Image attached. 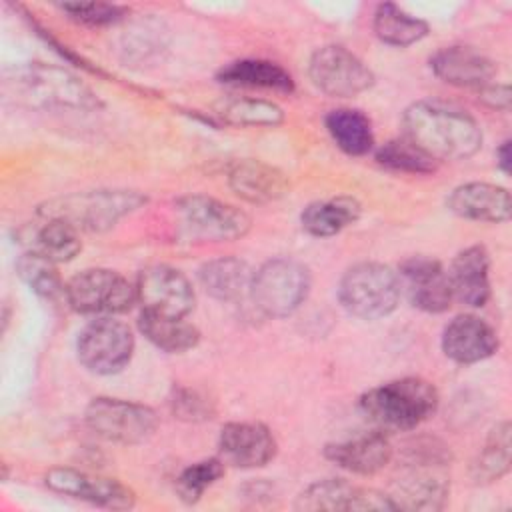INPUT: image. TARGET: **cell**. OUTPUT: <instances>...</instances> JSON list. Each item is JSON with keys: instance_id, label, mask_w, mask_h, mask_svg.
Returning <instances> with one entry per match:
<instances>
[{"instance_id": "1f68e13d", "label": "cell", "mask_w": 512, "mask_h": 512, "mask_svg": "<svg viewBox=\"0 0 512 512\" xmlns=\"http://www.w3.org/2000/svg\"><path fill=\"white\" fill-rule=\"evenodd\" d=\"M16 272L22 282L38 296L48 300H56L60 296L66 298V284L60 280L56 264L52 260L26 250L16 260Z\"/></svg>"}, {"instance_id": "277c9868", "label": "cell", "mask_w": 512, "mask_h": 512, "mask_svg": "<svg viewBox=\"0 0 512 512\" xmlns=\"http://www.w3.org/2000/svg\"><path fill=\"white\" fill-rule=\"evenodd\" d=\"M142 204L146 196L138 190H92L48 200L38 208V216L64 220L78 232H102Z\"/></svg>"}, {"instance_id": "8d00e7d4", "label": "cell", "mask_w": 512, "mask_h": 512, "mask_svg": "<svg viewBox=\"0 0 512 512\" xmlns=\"http://www.w3.org/2000/svg\"><path fill=\"white\" fill-rule=\"evenodd\" d=\"M170 406L178 418H184L190 422L206 420V418H212V414H214L212 402L204 394H200L198 390H192V388H174Z\"/></svg>"}, {"instance_id": "ac0fdd59", "label": "cell", "mask_w": 512, "mask_h": 512, "mask_svg": "<svg viewBox=\"0 0 512 512\" xmlns=\"http://www.w3.org/2000/svg\"><path fill=\"white\" fill-rule=\"evenodd\" d=\"M324 456L352 474L370 476L390 464L392 444L386 432L374 428L370 432H360L326 444Z\"/></svg>"}, {"instance_id": "603a6c76", "label": "cell", "mask_w": 512, "mask_h": 512, "mask_svg": "<svg viewBox=\"0 0 512 512\" xmlns=\"http://www.w3.org/2000/svg\"><path fill=\"white\" fill-rule=\"evenodd\" d=\"M230 188L252 204H266L282 198L290 184L284 172L260 160H240L228 172Z\"/></svg>"}, {"instance_id": "7402d4cb", "label": "cell", "mask_w": 512, "mask_h": 512, "mask_svg": "<svg viewBox=\"0 0 512 512\" xmlns=\"http://www.w3.org/2000/svg\"><path fill=\"white\" fill-rule=\"evenodd\" d=\"M490 258L482 246H468L456 254L448 270L452 298L480 308L490 298Z\"/></svg>"}, {"instance_id": "83f0119b", "label": "cell", "mask_w": 512, "mask_h": 512, "mask_svg": "<svg viewBox=\"0 0 512 512\" xmlns=\"http://www.w3.org/2000/svg\"><path fill=\"white\" fill-rule=\"evenodd\" d=\"M362 206L358 200L348 196H338L330 200H318L304 208L300 220L302 228L318 238L334 236L342 232L346 226L354 224L360 216Z\"/></svg>"}, {"instance_id": "4dcf8cb0", "label": "cell", "mask_w": 512, "mask_h": 512, "mask_svg": "<svg viewBox=\"0 0 512 512\" xmlns=\"http://www.w3.org/2000/svg\"><path fill=\"white\" fill-rule=\"evenodd\" d=\"M510 460V422L504 420L490 430L486 444L472 468L474 480L486 484L502 478L510 470Z\"/></svg>"}, {"instance_id": "f546056e", "label": "cell", "mask_w": 512, "mask_h": 512, "mask_svg": "<svg viewBox=\"0 0 512 512\" xmlns=\"http://www.w3.org/2000/svg\"><path fill=\"white\" fill-rule=\"evenodd\" d=\"M374 32L376 36L390 46H410L420 42L428 34V24L396 4H380L374 14Z\"/></svg>"}, {"instance_id": "8992f818", "label": "cell", "mask_w": 512, "mask_h": 512, "mask_svg": "<svg viewBox=\"0 0 512 512\" xmlns=\"http://www.w3.org/2000/svg\"><path fill=\"white\" fill-rule=\"evenodd\" d=\"M446 452L434 446H418L388 494L396 510H440L448 498Z\"/></svg>"}, {"instance_id": "5b68a950", "label": "cell", "mask_w": 512, "mask_h": 512, "mask_svg": "<svg viewBox=\"0 0 512 512\" xmlns=\"http://www.w3.org/2000/svg\"><path fill=\"white\" fill-rule=\"evenodd\" d=\"M402 294L398 272L380 262H360L348 268L338 286L342 308L362 320L392 314Z\"/></svg>"}, {"instance_id": "52a82bcc", "label": "cell", "mask_w": 512, "mask_h": 512, "mask_svg": "<svg viewBox=\"0 0 512 512\" xmlns=\"http://www.w3.org/2000/svg\"><path fill=\"white\" fill-rule=\"evenodd\" d=\"M310 292V272L294 258L264 262L252 276L250 298L254 306L272 318L292 314Z\"/></svg>"}, {"instance_id": "cb8c5ba5", "label": "cell", "mask_w": 512, "mask_h": 512, "mask_svg": "<svg viewBox=\"0 0 512 512\" xmlns=\"http://www.w3.org/2000/svg\"><path fill=\"white\" fill-rule=\"evenodd\" d=\"M20 240L28 252H36L54 264L70 262L80 250V234L74 226L58 218H42L40 224L20 230Z\"/></svg>"}, {"instance_id": "44dd1931", "label": "cell", "mask_w": 512, "mask_h": 512, "mask_svg": "<svg viewBox=\"0 0 512 512\" xmlns=\"http://www.w3.org/2000/svg\"><path fill=\"white\" fill-rule=\"evenodd\" d=\"M430 66L440 80L478 90L496 74V64L470 46H446L430 58Z\"/></svg>"}, {"instance_id": "ffe728a7", "label": "cell", "mask_w": 512, "mask_h": 512, "mask_svg": "<svg viewBox=\"0 0 512 512\" xmlns=\"http://www.w3.org/2000/svg\"><path fill=\"white\" fill-rule=\"evenodd\" d=\"M446 206L460 218L492 224L506 222L512 212L510 192L488 182H468L456 186L450 192Z\"/></svg>"}, {"instance_id": "9a60e30c", "label": "cell", "mask_w": 512, "mask_h": 512, "mask_svg": "<svg viewBox=\"0 0 512 512\" xmlns=\"http://www.w3.org/2000/svg\"><path fill=\"white\" fill-rule=\"evenodd\" d=\"M136 298L142 310L164 316H186L194 308V290L188 278L166 264L148 266L136 280Z\"/></svg>"}, {"instance_id": "e575fe53", "label": "cell", "mask_w": 512, "mask_h": 512, "mask_svg": "<svg viewBox=\"0 0 512 512\" xmlns=\"http://www.w3.org/2000/svg\"><path fill=\"white\" fill-rule=\"evenodd\" d=\"M224 474L222 458H206L196 464H190L176 478V492L188 504H194L202 498L206 488H210Z\"/></svg>"}, {"instance_id": "f35d334b", "label": "cell", "mask_w": 512, "mask_h": 512, "mask_svg": "<svg viewBox=\"0 0 512 512\" xmlns=\"http://www.w3.org/2000/svg\"><path fill=\"white\" fill-rule=\"evenodd\" d=\"M496 162H498V166H500V170L502 172H510V168H512V154H510V140H504L502 144H500V148L496 150Z\"/></svg>"}, {"instance_id": "7c38bea8", "label": "cell", "mask_w": 512, "mask_h": 512, "mask_svg": "<svg viewBox=\"0 0 512 512\" xmlns=\"http://www.w3.org/2000/svg\"><path fill=\"white\" fill-rule=\"evenodd\" d=\"M310 80L318 90L334 98H352L374 84L372 70L344 46L318 48L308 64Z\"/></svg>"}, {"instance_id": "7a4b0ae2", "label": "cell", "mask_w": 512, "mask_h": 512, "mask_svg": "<svg viewBox=\"0 0 512 512\" xmlns=\"http://www.w3.org/2000/svg\"><path fill=\"white\" fill-rule=\"evenodd\" d=\"M2 90L16 106L36 110H96L98 96L72 72L60 66L28 62L4 72Z\"/></svg>"}, {"instance_id": "4fadbf2b", "label": "cell", "mask_w": 512, "mask_h": 512, "mask_svg": "<svg viewBox=\"0 0 512 512\" xmlns=\"http://www.w3.org/2000/svg\"><path fill=\"white\" fill-rule=\"evenodd\" d=\"M44 484L52 492L84 500L102 508L128 510L136 504V496L126 484L108 476H98L76 468H52L46 472Z\"/></svg>"}, {"instance_id": "484cf974", "label": "cell", "mask_w": 512, "mask_h": 512, "mask_svg": "<svg viewBox=\"0 0 512 512\" xmlns=\"http://www.w3.org/2000/svg\"><path fill=\"white\" fill-rule=\"evenodd\" d=\"M200 282L204 290L224 302H234L244 298L246 294L250 296V286H252V276L254 272L248 268L246 262L226 256V258H216L206 262L200 268Z\"/></svg>"}, {"instance_id": "6da1fadb", "label": "cell", "mask_w": 512, "mask_h": 512, "mask_svg": "<svg viewBox=\"0 0 512 512\" xmlns=\"http://www.w3.org/2000/svg\"><path fill=\"white\" fill-rule=\"evenodd\" d=\"M402 132L434 162L466 160L482 146L478 122L464 110L438 100L410 104L402 114Z\"/></svg>"}, {"instance_id": "3957f363", "label": "cell", "mask_w": 512, "mask_h": 512, "mask_svg": "<svg viewBox=\"0 0 512 512\" xmlns=\"http://www.w3.org/2000/svg\"><path fill=\"white\" fill-rule=\"evenodd\" d=\"M438 390L424 378L406 376L384 382L360 398V410L380 432L412 430L438 410Z\"/></svg>"}, {"instance_id": "2e32d148", "label": "cell", "mask_w": 512, "mask_h": 512, "mask_svg": "<svg viewBox=\"0 0 512 512\" xmlns=\"http://www.w3.org/2000/svg\"><path fill=\"white\" fill-rule=\"evenodd\" d=\"M400 286L412 306L424 312H444L452 302L448 272L428 256H412L400 266Z\"/></svg>"}, {"instance_id": "d590c367", "label": "cell", "mask_w": 512, "mask_h": 512, "mask_svg": "<svg viewBox=\"0 0 512 512\" xmlns=\"http://www.w3.org/2000/svg\"><path fill=\"white\" fill-rule=\"evenodd\" d=\"M72 20L88 24V26H106L118 22L126 8L118 4H106V2H66L60 6Z\"/></svg>"}, {"instance_id": "f1b7e54d", "label": "cell", "mask_w": 512, "mask_h": 512, "mask_svg": "<svg viewBox=\"0 0 512 512\" xmlns=\"http://www.w3.org/2000/svg\"><path fill=\"white\" fill-rule=\"evenodd\" d=\"M326 130L336 142V146L350 154L362 156L368 154L374 146V132L372 124L366 114L352 108H336L330 110L324 118Z\"/></svg>"}, {"instance_id": "d6a6232c", "label": "cell", "mask_w": 512, "mask_h": 512, "mask_svg": "<svg viewBox=\"0 0 512 512\" xmlns=\"http://www.w3.org/2000/svg\"><path fill=\"white\" fill-rule=\"evenodd\" d=\"M218 116L234 126H276L284 120L278 104L260 98H232L218 106Z\"/></svg>"}, {"instance_id": "ba28073f", "label": "cell", "mask_w": 512, "mask_h": 512, "mask_svg": "<svg viewBox=\"0 0 512 512\" xmlns=\"http://www.w3.org/2000/svg\"><path fill=\"white\" fill-rule=\"evenodd\" d=\"M136 300V284L108 268L82 270L66 284L68 306L82 314H122Z\"/></svg>"}, {"instance_id": "9c48e42d", "label": "cell", "mask_w": 512, "mask_h": 512, "mask_svg": "<svg viewBox=\"0 0 512 512\" xmlns=\"http://www.w3.org/2000/svg\"><path fill=\"white\" fill-rule=\"evenodd\" d=\"M132 352V330L112 316H100L92 320L78 334V360L92 374L108 376L120 372L130 362Z\"/></svg>"}, {"instance_id": "d6986e66", "label": "cell", "mask_w": 512, "mask_h": 512, "mask_svg": "<svg viewBox=\"0 0 512 512\" xmlns=\"http://www.w3.org/2000/svg\"><path fill=\"white\" fill-rule=\"evenodd\" d=\"M444 354L458 364H474L498 350L496 330L474 314H460L442 332Z\"/></svg>"}, {"instance_id": "74e56055", "label": "cell", "mask_w": 512, "mask_h": 512, "mask_svg": "<svg viewBox=\"0 0 512 512\" xmlns=\"http://www.w3.org/2000/svg\"><path fill=\"white\" fill-rule=\"evenodd\" d=\"M480 100L496 110H510V88L508 84H486L480 88Z\"/></svg>"}, {"instance_id": "e0dca14e", "label": "cell", "mask_w": 512, "mask_h": 512, "mask_svg": "<svg viewBox=\"0 0 512 512\" xmlns=\"http://www.w3.org/2000/svg\"><path fill=\"white\" fill-rule=\"evenodd\" d=\"M222 460L236 468H260L276 456V438L258 422H230L218 436Z\"/></svg>"}, {"instance_id": "30bf717a", "label": "cell", "mask_w": 512, "mask_h": 512, "mask_svg": "<svg viewBox=\"0 0 512 512\" xmlns=\"http://www.w3.org/2000/svg\"><path fill=\"white\" fill-rule=\"evenodd\" d=\"M84 418L94 434L116 444H140L158 428V414L150 406L106 396L94 398Z\"/></svg>"}, {"instance_id": "8fae6325", "label": "cell", "mask_w": 512, "mask_h": 512, "mask_svg": "<svg viewBox=\"0 0 512 512\" xmlns=\"http://www.w3.org/2000/svg\"><path fill=\"white\" fill-rule=\"evenodd\" d=\"M176 210L186 234L198 240L228 242L250 230V216L244 210L210 196H184L176 202Z\"/></svg>"}, {"instance_id": "d4e9b609", "label": "cell", "mask_w": 512, "mask_h": 512, "mask_svg": "<svg viewBox=\"0 0 512 512\" xmlns=\"http://www.w3.org/2000/svg\"><path fill=\"white\" fill-rule=\"evenodd\" d=\"M220 84L246 86V88H266L276 92H292V76L276 62L260 58H242L228 62L216 74Z\"/></svg>"}, {"instance_id": "5bb4252c", "label": "cell", "mask_w": 512, "mask_h": 512, "mask_svg": "<svg viewBox=\"0 0 512 512\" xmlns=\"http://www.w3.org/2000/svg\"><path fill=\"white\" fill-rule=\"evenodd\" d=\"M296 510H396L388 494L350 484L342 478H326L308 484L294 502Z\"/></svg>"}, {"instance_id": "4316f807", "label": "cell", "mask_w": 512, "mask_h": 512, "mask_svg": "<svg viewBox=\"0 0 512 512\" xmlns=\"http://www.w3.org/2000/svg\"><path fill=\"white\" fill-rule=\"evenodd\" d=\"M138 328L156 348L170 354L186 352L194 348L200 340L198 328L186 322L182 316H164L142 310L138 318Z\"/></svg>"}, {"instance_id": "836d02e7", "label": "cell", "mask_w": 512, "mask_h": 512, "mask_svg": "<svg viewBox=\"0 0 512 512\" xmlns=\"http://www.w3.org/2000/svg\"><path fill=\"white\" fill-rule=\"evenodd\" d=\"M376 160L384 168L408 174H430L436 170L438 164L422 150H418L412 142H408L404 136L382 144L376 152Z\"/></svg>"}]
</instances>
